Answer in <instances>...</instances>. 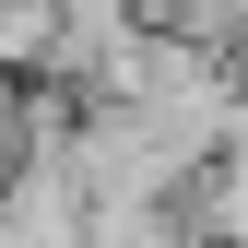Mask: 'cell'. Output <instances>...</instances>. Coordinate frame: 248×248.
Returning <instances> with one entry per match:
<instances>
[{"instance_id":"6da1fadb","label":"cell","mask_w":248,"mask_h":248,"mask_svg":"<svg viewBox=\"0 0 248 248\" xmlns=\"http://www.w3.org/2000/svg\"><path fill=\"white\" fill-rule=\"evenodd\" d=\"M0 177H12V130H0Z\"/></svg>"}]
</instances>
